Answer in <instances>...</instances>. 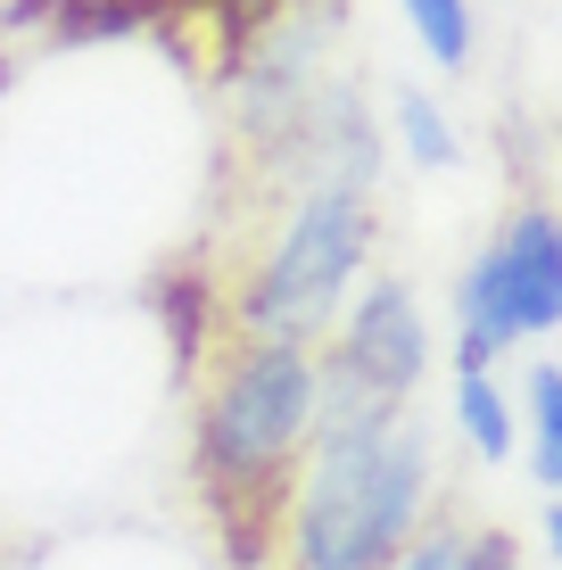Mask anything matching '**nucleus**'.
<instances>
[{"instance_id":"9","label":"nucleus","mask_w":562,"mask_h":570,"mask_svg":"<svg viewBox=\"0 0 562 570\" xmlns=\"http://www.w3.org/2000/svg\"><path fill=\"white\" fill-rule=\"evenodd\" d=\"M397 17H405V33H414L422 67H438V75L472 67V50H480V9L472 0H397Z\"/></svg>"},{"instance_id":"5","label":"nucleus","mask_w":562,"mask_h":570,"mask_svg":"<svg viewBox=\"0 0 562 570\" xmlns=\"http://www.w3.org/2000/svg\"><path fill=\"white\" fill-rule=\"evenodd\" d=\"M315 356H323V372L373 389V397L414 405L422 381H431V364H438V323H431V306H422V289L405 282V273L373 265L356 282V298L339 306L332 340H323Z\"/></svg>"},{"instance_id":"8","label":"nucleus","mask_w":562,"mask_h":570,"mask_svg":"<svg viewBox=\"0 0 562 570\" xmlns=\"http://www.w3.org/2000/svg\"><path fill=\"white\" fill-rule=\"evenodd\" d=\"M513 414H521V455H530L538 488L562 497V364H554V356H538L530 372H521Z\"/></svg>"},{"instance_id":"7","label":"nucleus","mask_w":562,"mask_h":570,"mask_svg":"<svg viewBox=\"0 0 562 570\" xmlns=\"http://www.w3.org/2000/svg\"><path fill=\"white\" fill-rule=\"evenodd\" d=\"M381 132H390V149H397L414 174H455V166H463L455 116H447V100H438V91H422V83H397V91H390Z\"/></svg>"},{"instance_id":"3","label":"nucleus","mask_w":562,"mask_h":570,"mask_svg":"<svg viewBox=\"0 0 562 570\" xmlns=\"http://www.w3.org/2000/svg\"><path fill=\"white\" fill-rule=\"evenodd\" d=\"M381 248V190L364 183H298L265 207L248 257L224 282V331L231 340H289L323 347L339 306L373 273Z\"/></svg>"},{"instance_id":"1","label":"nucleus","mask_w":562,"mask_h":570,"mask_svg":"<svg viewBox=\"0 0 562 570\" xmlns=\"http://www.w3.org/2000/svg\"><path fill=\"white\" fill-rule=\"evenodd\" d=\"M306 446H315V347L224 331L199 356L190 480H199L231 562H274V529Z\"/></svg>"},{"instance_id":"12","label":"nucleus","mask_w":562,"mask_h":570,"mask_svg":"<svg viewBox=\"0 0 562 570\" xmlns=\"http://www.w3.org/2000/svg\"><path fill=\"white\" fill-rule=\"evenodd\" d=\"M489 570H521V554H513L505 529H489Z\"/></svg>"},{"instance_id":"6","label":"nucleus","mask_w":562,"mask_h":570,"mask_svg":"<svg viewBox=\"0 0 562 570\" xmlns=\"http://www.w3.org/2000/svg\"><path fill=\"white\" fill-rule=\"evenodd\" d=\"M455 439L472 446V463H513L521 455V414H513V389L496 381V364L480 356H455Z\"/></svg>"},{"instance_id":"2","label":"nucleus","mask_w":562,"mask_h":570,"mask_svg":"<svg viewBox=\"0 0 562 570\" xmlns=\"http://www.w3.org/2000/svg\"><path fill=\"white\" fill-rule=\"evenodd\" d=\"M438 504V439L422 414L356 439H315L289 480L274 562L282 570H390L431 529Z\"/></svg>"},{"instance_id":"11","label":"nucleus","mask_w":562,"mask_h":570,"mask_svg":"<svg viewBox=\"0 0 562 570\" xmlns=\"http://www.w3.org/2000/svg\"><path fill=\"white\" fill-rule=\"evenodd\" d=\"M538 546H546V562L562 570V497H546V513H538Z\"/></svg>"},{"instance_id":"10","label":"nucleus","mask_w":562,"mask_h":570,"mask_svg":"<svg viewBox=\"0 0 562 570\" xmlns=\"http://www.w3.org/2000/svg\"><path fill=\"white\" fill-rule=\"evenodd\" d=\"M390 570H489V529H463V521H431Z\"/></svg>"},{"instance_id":"4","label":"nucleus","mask_w":562,"mask_h":570,"mask_svg":"<svg viewBox=\"0 0 562 570\" xmlns=\"http://www.w3.org/2000/svg\"><path fill=\"white\" fill-rule=\"evenodd\" d=\"M562 331V199H513L455 273V356L496 364Z\"/></svg>"}]
</instances>
